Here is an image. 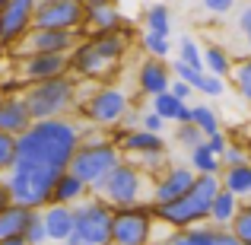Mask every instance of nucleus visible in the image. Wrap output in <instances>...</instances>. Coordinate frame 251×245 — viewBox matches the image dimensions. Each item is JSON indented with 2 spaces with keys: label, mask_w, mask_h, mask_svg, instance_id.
<instances>
[{
  "label": "nucleus",
  "mask_w": 251,
  "mask_h": 245,
  "mask_svg": "<svg viewBox=\"0 0 251 245\" xmlns=\"http://www.w3.org/2000/svg\"><path fill=\"white\" fill-rule=\"evenodd\" d=\"M80 140H83V124L70 121V118L32 121V128L16 137V160L64 172L70 165L74 150L80 147Z\"/></svg>",
  "instance_id": "obj_1"
},
{
  "label": "nucleus",
  "mask_w": 251,
  "mask_h": 245,
  "mask_svg": "<svg viewBox=\"0 0 251 245\" xmlns=\"http://www.w3.org/2000/svg\"><path fill=\"white\" fill-rule=\"evenodd\" d=\"M223 188L220 175H194L188 194L175 197L169 204H153V217L159 223H166L172 233H184L191 226H201L210 217V204H213L216 191Z\"/></svg>",
  "instance_id": "obj_2"
},
{
  "label": "nucleus",
  "mask_w": 251,
  "mask_h": 245,
  "mask_svg": "<svg viewBox=\"0 0 251 245\" xmlns=\"http://www.w3.org/2000/svg\"><path fill=\"white\" fill-rule=\"evenodd\" d=\"M121 160H124V156H121V150L111 143V137H102V134L89 137L86 128H83V140H80V147L74 150V156H70L67 172H74L86 188L96 194L99 185L108 178V172L115 169Z\"/></svg>",
  "instance_id": "obj_3"
},
{
  "label": "nucleus",
  "mask_w": 251,
  "mask_h": 245,
  "mask_svg": "<svg viewBox=\"0 0 251 245\" xmlns=\"http://www.w3.org/2000/svg\"><path fill=\"white\" fill-rule=\"evenodd\" d=\"M57 175H61L57 169L16 160V163H13V169L3 175V185L10 188L13 204L29 207V210H42V207H48V204H51V188H54Z\"/></svg>",
  "instance_id": "obj_4"
},
{
  "label": "nucleus",
  "mask_w": 251,
  "mask_h": 245,
  "mask_svg": "<svg viewBox=\"0 0 251 245\" xmlns=\"http://www.w3.org/2000/svg\"><path fill=\"white\" fill-rule=\"evenodd\" d=\"M23 99H25V105H29L32 121L64 118L76 109V77L64 74V77H54V80L23 86Z\"/></svg>",
  "instance_id": "obj_5"
},
{
  "label": "nucleus",
  "mask_w": 251,
  "mask_h": 245,
  "mask_svg": "<svg viewBox=\"0 0 251 245\" xmlns=\"http://www.w3.org/2000/svg\"><path fill=\"white\" fill-rule=\"evenodd\" d=\"M102 201H108L111 207H134V204H143V194H147V172H140L130 163H118L115 169L108 172L102 185L96 191Z\"/></svg>",
  "instance_id": "obj_6"
},
{
  "label": "nucleus",
  "mask_w": 251,
  "mask_h": 245,
  "mask_svg": "<svg viewBox=\"0 0 251 245\" xmlns=\"http://www.w3.org/2000/svg\"><path fill=\"white\" fill-rule=\"evenodd\" d=\"M153 204H134V207H118L111 217V236L108 245H153Z\"/></svg>",
  "instance_id": "obj_7"
},
{
  "label": "nucleus",
  "mask_w": 251,
  "mask_h": 245,
  "mask_svg": "<svg viewBox=\"0 0 251 245\" xmlns=\"http://www.w3.org/2000/svg\"><path fill=\"white\" fill-rule=\"evenodd\" d=\"M111 217H115V207L108 201H102L99 194L83 197L80 204H74V236H80L89 245H108Z\"/></svg>",
  "instance_id": "obj_8"
},
{
  "label": "nucleus",
  "mask_w": 251,
  "mask_h": 245,
  "mask_svg": "<svg viewBox=\"0 0 251 245\" xmlns=\"http://www.w3.org/2000/svg\"><path fill=\"white\" fill-rule=\"evenodd\" d=\"M130 115V96L121 86H96L83 105V118L89 128H118Z\"/></svg>",
  "instance_id": "obj_9"
},
{
  "label": "nucleus",
  "mask_w": 251,
  "mask_h": 245,
  "mask_svg": "<svg viewBox=\"0 0 251 245\" xmlns=\"http://www.w3.org/2000/svg\"><path fill=\"white\" fill-rule=\"evenodd\" d=\"M80 42V32L67 29H35L32 26L16 45H13V57H32V54H70V48Z\"/></svg>",
  "instance_id": "obj_10"
},
{
  "label": "nucleus",
  "mask_w": 251,
  "mask_h": 245,
  "mask_svg": "<svg viewBox=\"0 0 251 245\" xmlns=\"http://www.w3.org/2000/svg\"><path fill=\"white\" fill-rule=\"evenodd\" d=\"M83 19H86V10L76 3V0H38L35 13H32V26H35V29L80 32Z\"/></svg>",
  "instance_id": "obj_11"
},
{
  "label": "nucleus",
  "mask_w": 251,
  "mask_h": 245,
  "mask_svg": "<svg viewBox=\"0 0 251 245\" xmlns=\"http://www.w3.org/2000/svg\"><path fill=\"white\" fill-rule=\"evenodd\" d=\"M38 0H6L0 6V48H13L32 29V13Z\"/></svg>",
  "instance_id": "obj_12"
},
{
  "label": "nucleus",
  "mask_w": 251,
  "mask_h": 245,
  "mask_svg": "<svg viewBox=\"0 0 251 245\" xmlns=\"http://www.w3.org/2000/svg\"><path fill=\"white\" fill-rule=\"evenodd\" d=\"M64 74H70L67 54H32V57H19V61H16V80H19V86L54 80V77H64Z\"/></svg>",
  "instance_id": "obj_13"
},
{
  "label": "nucleus",
  "mask_w": 251,
  "mask_h": 245,
  "mask_svg": "<svg viewBox=\"0 0 251 245\" xmlns=\"http://www.w3.org/2000/svg\"><path fill=\"white\" fill-rule=\"evenodd\" d=\"M194 175L197 172L191 169V165H166V169L159 172V178H156L153 185V204H169L175 201V197L188 194L191 185H194Z\"/></svg>",
  "instance_id": "obj_14"
},
{
  "label": "nucleus",
  "mask_w": 251,
  "mask_h": 245,
  "mask_svg": "<svg viewBox=\"0 0 251 245\" xmlns=\"http://www.w3.org/2000/svg\"><path fill=\"white\" fill-rule=\"evenodd\" d=\"M29 128H32V115H29V105H25L23 92H3L0 96V131L19 137Z\"/></svg>",
  "instance_id": "obj_15"
},
{
  "label": "nucleus",
  "mask_w": 251,
  "mask_h": 245,
  "mask_svg": "<svg viewBox=\"0 0 251 245\" xmlns=\"http://www.w3.org/2000/svg\"><path fill=\"white\" fill-rule=\"evenodd\" d=\"M67 61H70V77H76V80H99V77L105 74V67H108V64L99 57V51L92 48L89 38H80V42L70 48Z\"/></svg>",
  "instance_id": "obj_16"
},
{
  "label": "nucleus",
  "mask_w": 251,
  "mask_h": 245,
  "mask_svg": "<svg viewBox=\"0 0 251 245\" xmlns=\"http://www.w3.org/2000/svg\"><path fill=\"white\" fill-rule=\"evenodd\" d=\"M172 86V70L166 61H159V57H147V61L140 64V70H137V89L143 92V96H159V92H169Z\"/></svg>",
  "instance_id": "obj_17"
},
{
  "label": "nucleus",
  "mask_w": 251,
  "mask_h": 245,
  "mask_svg": "<svg viewBox=\"0 0 251 245\" xmlns=\"http://www.w3.org/2000/svg\"><path fill=\"white\" fill-rule=\"evenodd\" d=\"M121 29H127L124 13L118 10L115 3H105V6L86 10V19H83L80 32H86V35H102V32H121Z\"/></svg>",
  "instance_id": "obj_18"
},
{
  "label": "nucleus",
  "mask_w": 251,
  "mask_h": 245,
  "mask_svg": "<svg viewBox=\"0 0 251 245\" xmlns=\"http://www.w3.org/2000/svg\"><path fill=\"white\" fill-rule=\"evenodd\" d=\"M42 220H45L48 242L61 245L74 233V207H67V204H48V207H42Z\"/></svg>",
  "instance_id": "obj_19"
},
{
  "label": "nucleus",
  "mask_w": 251,
  "mask_h": 245,
  "mask_svg": "<svg viewBox=\"0 0 251 245\" xmlns=\"http://www.w3.org/2000/svg\"><path fill=\"white\" fill-rule=\"evenodd\" d=\"M92 42V48L99 51V57H102L105 64H118L124 54L130 51V38L127 32H102V35H86Z\"/></svg>",
  "instance_id": "obj_20"
},
{
  "label": "nucleus",
  "mask_w": 251,
  "mask_h": 245,
  "mask_svg": "<svg viewBox=\"0 0 251 245\" xmlns=\"http://www.w3.org/2000/svg\"><path fill=\"white\" fill-rule=\"evenodd\" d=\"M83 197H89V188H86L74 172L64 169L61 175H57L54 188H51V204H67V207H74V204H80Z\"/></svg>",
  "instance_id": "obj_21"
},
{
  "label": "nucleus",
  "mask_w": 251,
  "mask_h": 245,
  "mask_svg": "<svg viewBox=\"0 0 251 245\" xmlns=\"http://www.w3.org/2000/svg\"><path fill=\"white\" fill-rule=\"evenodd\" d=\"M153 111L162 118V121H175V124L191 121V105L181 102V99H175L172 92H159V96H153Z\"/></svg>",
  "instance_id": "obj_22"
},
{
  "label": "nucleus",
  "mask_w": 251,
  "mask_h": 245,
  "mask_svg": "<svg viewBox=\"0 0 251 245\" xmlns=\"http://www.w3.org/2000/svg\"><path fill=\"white\" fill-rule=\"evenodd\" d=\"M223 188L229 191V194H235L242 201V197H251V163H242V165H229V169H223Z\"/></svg>",
  "instance_id": "obj_23"
},
{
  "label": "nucleus",
  "mask_w": 251,
  "mask_h": 245,
  "mask_svg": "<svg viewBox=\"0 0 251 245\" xmlns=\"http://www.w3.org/2000/svg\"><path fill=\"white\" fill-rule=\"evenodd\" d=\"M235 210H239V197L229 194L226 188H220V191H216V197H213V204H210L207 223H210V226H223V229H226L229 223H232Z\"/></svg>",
  "instance_id": "obj_24"
},
{
  "label": "nucleus",
  "mask_w": 251,
  "mask_h": 245,
  "mask_svg": "<svg viewBox=\"0 0 251 245\" xmlns=\"http://www.w3.org/2000/svg\"><path fill=\"white\" fill-rule=\"evenodd\" d=\"M29 207H19V204H10V207L0 210V239H13V236H23L25 223H29Z\"/></svg>",
  "instance_id": "obj_25"
},
{
  "label": "nucleus",
  "mask_w": 251,
  "mask_h": 245,
  "mask_svg": "<svg viewBox=\"0 0 251 245\" xmlns=\"http://www.w3.org/2000/svg\"><path fill=\"white\" fill-rule=\"evenodd\" d=\"M203 70L220 77V80H229V74H232V54L226 48H220V45H210L203 51Z\"/></svg>",
  "instance_id": "obj_26"
},
{
  "label": "nucleus",
  "mask_w": 251,
  "mask_h": 245,
  "mask_svg": "<svg viewBox=\"0 0 251 245\" xmlns=\"http://www.w3.org/2000/svg\"><path fill=\"white\" fill-rule=\"evenodd\" d=\"M156 245H213V226L201 223V226H191L184 233H172L169 239H162Z\"/></svg>",
  "instance_id": "obj_27"
},
{
  "label": "nucleus",
  "mask_w": 251,
  "mask_h": 245,
  "mask_svg": "<svg viewBox=\"0 0 251 245\" xmlns=\"http://www.w3.org/2000/svg\"><path fill=\"white\" fill-rule=\"evenodd\" d=\"M229 80H232L235 92H239V96L251 105V54L232 61V74H229Z\"/></svg>",
  "instance_id": "obj_28"
},
{
  "label": "nucleus",
  "mask_w": 251,
  "mask_h": 245,
  "mask_svg": "<svg viewBox=\"0 0 251 245\" xmlns=\"http://www.w3.org/2000/svg\"><path fill=\"white\" fill-rule=\"evenodd\" d=\"M143 23H147V32H156V35H169L172 32V13L166 3H153L143 13Z\"/></svg>",
  "instance_id": "obj_29"
},
{
  "label": "nucleus",
  "mask_w": 251,
  "mask_h": 245,
  "mask_svg": "<svg viewBox=\"0 0 251 245\" xmlns=\"http://www.w3.org/2000/svg\"><path fill=\"white\" fill-rule=\"evenodd\" d=\"M191 169H194L197 175H220L223 165H220V160H216V156L207 150V143H201V147L191 150Z\"/></svg>",
  "instance_id": "obj_30"
},
{
  "label": "nucleus",
  "mask_w": 251,
  "mask_h": 245,
  "mask_svg": "<svg viewBox=\"0 0 251 245\" xmlns=\"http://www.w3.org/2000/svg\"><path fill=\"white\" fill-rule=\"evenodd\" d=\"M191 124H194L203 137H210V134L220 131V115H216L210 105H191Z\"/></svg>",
  "instance_id": "obj_31"
},
{
  "label": "nucleus",
  "mask_w": 251,
  "mask_h": 245,
  "mask_svg": "<svg viewBox=\"0 0 251 245\" xmlns=\"http://www.w3.org/2000/svg\"><path fill=\"white\" fill-rule=\"evenodd\" d=\"M166 150H156V153H134V156H124V163L137 165L140 172H147V175H159L162 169H166Z\"/></svg>",
  "instance_id": "obj_32"
},
{
  "label": "nucleus",
  "mask_w": 251,
  "mask_h": 245,
  "mask_svg": "<svg viewBox=\"0 0 251 245\" xmlns=\"http://www.w3.org/2000/svg\"><path fill=\"white\" fill-rule=\"evenodd\" d=\"M229 233L235 236L242 245H251V204H239V210H235L232 223H229Z\"/></svg>",
  "instance_id": "obj_33"
},
{
  "label": "nucleus",
  "mask_w": 251,
  "mask_h": 245,
  "mask_svg": "<svg viewBox=\"0 0 251 245\" xmlns=\"http://www.w3.org/2000/svg\"><path fill=\"white\" fill-rule=\"evenodd\" d=\"M140 48L147 51V57H159V61H162V57L172 51V42H169V35H156V32H147V29H143Z\"/></svg>",
  "instance_id": "obj_34"
},
{
  "label": "nucleus",
  "mask_w": 251,
  "mask_h": 245,
  "mask_svg": "<svg viewBox=\"0 0 251 245\" xmlns=\"http://www.w3.org/2000/svg\"><path fill=\"white\" fill-rule=\"evenodd\" d=\"M23 239L29 242V245H45V242H48L42 210H32V214H29V223H25V229H23Z\"/></svg>",
  "instance_id": "obj_35"
},
{
  "label": "nucleus",
  "mask_w": 251,
  "mask_h": 245,
  "mask_svg": "<svg viewBox=\"0 0 251 245\" xmlns=\"http://www.w3.org/2000/svg\"><path fill=\"white\" fill-rule=\"evenodd\" d=\"M203 140H207V137H203V134H201V131H197L191 121H184V124H175V143H181L184 150H194V147H201Z\"/></svg>",
  "instance_id": "obj_36"
},
{
  "label": "nucleus",
  "mask_w": 251,
  "mask_h": 245,
  "mask_svg": "<svg viewBox=\"0 0 251 245\" xmlns=\"http://www.w3.org/2000/svg\"><path fill=\"white\" fill-rule=\"evenodd\" d=\"M178 57H181L184 64H191V67L203 70V51L197 48V42H194V38H188V35H184L181 42H178Z\"/></svg>",
  "instance_id": "obj_37"
},
{
  "label": "nucleus",
  "mask_w": 251,
  "mask_h": 245,
  "mask_svg": "<svg viewBox=\"0 0 251 245\" xmlns=\"http://www.w3.org/2000/svg\"><path fill=\"white\" fill-rule=\"evenodd\" d=\"M13 163H16V137L0 131V175H6Z\"/></svg>",
  "instance_id": "obj_38"
},
{
  "label": "nucleus",
  "mask_w": 251,
  "mask_h": 245,
  "mask_svg": "<svg viewBox=\"0 0 251 245\" xmlns=\"http://www.w3.org/2000/svg\"><path fill=\"white\" fill-rule=\"evenodd\" d=\"M169 70H172V77H175V80H184V83L191 86V89H194V83L201 80V74H203V70H197V67H191V64H184L181 57H175Z\"/></svg>",
  "instance_id": "obj_39"
},
{
  "label": "nucleus",
  "mask_w": 251,
  "mask_h": 245,
  "mask_svg": "<svg viewBox=\"0 0 251 245\" xmlns=\"http://www.w3.org/2000/svg\"><path fill=\"white\" fill-rule=\"evenodd\" d=\"M223 86H226V80H220V77H213V74H207L203 70L201 74V80L194 83V92H203V96H223Z\"/></svg>",
  "instance_id": "obj_40"
},
{
  "label": "nucleus",
  "mask_w": 251,
  "mask_h": 245,
  "mask_svg": "<svg viewBox=\"0 0 251 245\" xmlns=\"http://www.w3.org/2000/svg\"><path fill=\"white\" fill-rule=\"evenodd\" d=\"M242 163H248V150H245V147H239V143H232V140H229L226 153L220 156V165H223V169H229V165H242Z\"/></svg>",
  "instance_id": "obj_41"
},
{
  "label": "nucleus",
  "mask_w": 251,
  "mask_h": 245,
  "mask_svg": "<svg viewBox=\"0 0 251 245\" xmlns=\"http://www.w3.org/2000/svg\"><path fill=\"white\" fill-rule=\"evenodd\" d=\"M203 143H207V150H210V153L216 156V160H220V156L226 153V147H229V137L223 134V131H216V134H210V137H207Z\"/></svg>",
  "instance_id": "obj_42"
},
{
  "label": "nucleus",
  "mask_w": 251,
  "mask_h": 245,
  "mask_svg": "<svg viewBox=\"0 0 251 245\" xmlns=\"http://www.w3.org/2000/svg\"><path fill=\"white\" fill-rule=\"evenodd\" d=\"M203 6H207L213 16H226V13L235 10V0H201Z\"/></svg>",
  "instance_id": "obj_43"
},
{
  "label": "nucleus",
  "mask_w": 251,
  "mask_h": 245,
  "mask_svg": "<svg viewBox=\"0 0 251 245\" xmlns=\"http://www.w3.org/2000/svg\"><path fill=\"white\" fill-rule=\"evenodd\" d=\"M239 32H242V38L248 42V48H251V3H245L239 10Z\"/></svg>",
  "instance_id": "obj_44"
},
{
  "label": "nucleus",
  "mask_w": 251,
  "mask_h": 245,
  "mask_svg": "<svg viewBox=\"0 0 251 245\" xmlns=\"http://www.w3.org/2000/svg\"><path fill=\"white\" fill-rule=\"evenodd\" d=\"M140 128H143V131H150V134H159V131L166 128V121H162L156 111H147V115H140Z\"/></svg>",
  "instance_id": "obj_45"
},
{
  "label": "nucleus",
  "mask_w": 251,
  "mask_h": 245,
  "mask_svg": "<svg viewBox=\"0 0 251 245\" xmlns=\"http://www.w3.org/2000/svg\"><path fill=\"white\" fill-rule=\"evenodd\" d=\"M169 92H172L175 99H181V102H188V99H191V92H194V89H191V86L184 83V80H175V77H172V86H169Z\"/></svg>",
  "instance_id": "obj_46"
},
{
  "label": "nucleus",
  "mask_w": 251,
  "mask_h": 245,
  "mask_svg": "<svg viewBox=\"0 0 251 245\" xmlns=\"http://www.w3.org/2000/svg\"><path fill=\"white\" fill-rule=\"evenodd\" d=\"M213 245H242L239 239H235L229 229H223V226H213Z\"/></svg>",
  "instance_id": "obj_47"
},
{
  "label": "nucleus",
  "mask_w": 251,
  "mask_h": 245,
  "mask_svg": "<svg viewBox=\"0 0 251 245\" xmlns=\"http://www.w3.org/2000/svg\"><path fill=\"white\" fill-rule=\"evenodd\" d=\"M10 204H13V197H10V188H6V185L0 182V210H3V207H10Z\"/></svg>",
  "instance_id": "obj_48"
},
{
  "label": "nucleus",
  "mask_w": 251,
  "mask_h": 245,
  "mask_svg": "<svg viewBox=\"0 0 251 245\" xmlns=\"http://www.w3.org/2000/svg\"><path fill=\"white\" fill-rule=\"evenodd\" d=\"M83 10H92V6H105V3H115V0H76Z\"/></svg>",
  "instance_id": "obj_49"
},
{
  "label": "nucleus",
  "mask_w": 251,
  "mask_h": 245,
  "mask_svg": "<svg viewBox=\"0 0 251 245\" xmlns=\"http://www.w3.org/2000/svg\"><path fill=\"white\" fill-rule=\"evenodd\" d=\"M0 245H29L23 236H13V239H0Z\"/></svg>",
  "instance_id": "obj_50"
},
{
  "label": "nucleus",
  "mask_w": 251,
  "mask_h": 245,
  "mask_svg": "<svg viewBox=\"0 0 251 245\" xmlns=\"http://www.w3.org/2000/svg\"><path fill=\"white\" fill-rule=\"evenodd\" d=\"M3 3H6V0H0V6H3Z\"/></svg>",
  "instance_id": "obj_51"
}]
</instances>
